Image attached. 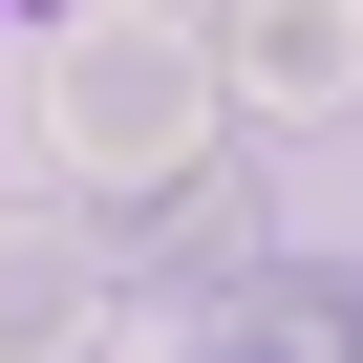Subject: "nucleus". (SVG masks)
<instances>
[{
    "label": "nucleus",
    "instance_id": "2",
    "mask_svg": "<svg viewBox=\"0 0 363 363\" xmlns=\"http://www.w3.org/2000/svg\"><path fill=\"white\" fill-rule=\"evenodd\" d=\"M86 235H107V278H235L257 257V150L214 128L193 171H150V193H86Z\"/></svg>",
    "mask_w": 363,
    "mask_h": 363
},
{
    "label": "nucleus",
    "instance_id": "1",
    "mask_svg": "<svg viewBox=\"0 0 363 363\" xmlns=\"http://www.w3.org/2000/svg\"><path fill=\"white\" fill-rule=\"evenodd\" d=\"M43 128H65L86 193L193 171V150H214V65H193V22H65V43H43Z\"/></svg>",
    "mask_w": 363,
    "mask_h": 363
},
{
    "label": "nucleus",
    "instance_id": "5",
    "mask_svg": "<svg viewBox=\"0 0 363 363\" xmlns=\"http://www.w3.org/2000/svg\"><path fill=\"white\" fill-rule=\"evenodd\" d=\"M107 342V235L86 214H0V363H86Z\"/></svg>",
    "mask_w": 363,
    "mask_h": 363
},
{
    "label": "nucleus",
    "instance_id": "3",
    "mask_svg": "<svg viewBox=\"0 0 363 363\" xmlns=\"http://www.w3.org/2000/svg\"><path fill=\"white\" fill-rule=\"evenodd\" d=\"M193 65H214V107H363V0H214L193 22Z\"/></svg>",
    "mask_w": 363,
    "mask_h": 363
},
{
    "label": "nucleus",
    "instance_id": "4",
    "mask_svg": "<svg viewBox=\"0 0 363 363\" xmlns=\"http://www.w3.org/2000/svg\"><path fill=\"white\" fill-rule=\"evenodd\" d=\"M193 363H363V257H235Z\"/></svg>",
    "mask_w": 363,
    "mask_h": 363
}]
</instances>
